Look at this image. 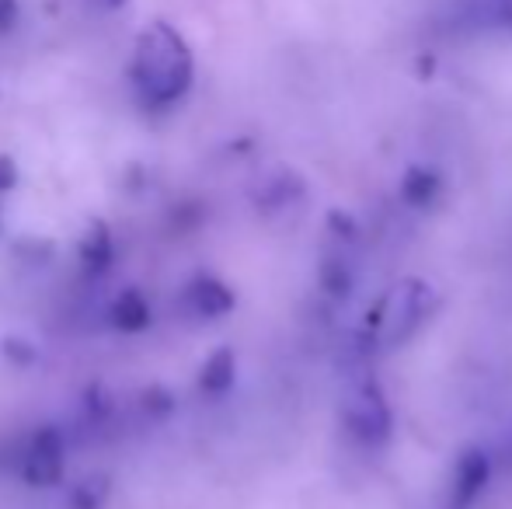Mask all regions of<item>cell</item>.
I'll return each instance as SVG.
<instances>
[{
    "label": "cell",
    "mask_w": 512,
    "mask_h": 509,
    "mask_svg": "<svg viewBox=\"0 0 512 509\" xmlns=\"http://www.w3.org/2000/svg\"><path fill=\"white\" fill-rule=\"evenodd\" d=\"M133 81L150 105H171L192 84V56L182 35L168 25H154L140 39L133 60Z\"/></svg>",
    "instance_id": "obj_1"
},
{
    "label": "cell",
    "mask_w": 512,
    "mask_h": 509,
    "mask_svg": "<svg viewBox=\"0 0 512 509\" xmlns=\"http://www.w3.org/2000/svg\"><path fill=\"white\" fill-rule=\"evenodd\" d=\"M234 377H237V356L230 346H220L213 356L203 363L199 370V391L209 394V398H220L234 387Z\"/></svg>",
    "instance_id": "obj_7"
},
{
    "label": "cell",
    "mask_w": 512,
    "mask_h": 509,
    "mask_svg": "<svg viewBox=\"0 0 512 509\" xmlns=\"http://www.w3.org/2000/svg\"><path fill=\"white\" fill-rule=\"evenodd\" d=\"M171 408H175V401H171V394L164 391V387H150V391H147V412H154V415H168Z\"/></svg>",
    "instance_id": "obj_15"
},
{
    "label": "cell",
    "mask_w": 512,
    "mask_h": 509,
    "mask_svg": "<svg viewBox=\"0 0 512 509\" xmlns=\"http://www.w3.org/2000/svg\"><path fill=\"white\" fill-rule=\"evenodd\" d=\"M14 185V168L7 157H0V189H11Z\"/></svg>",
    "instance_id": "obj_17"
},
{
    "label": "cell",
    "mask_w": 512,
    "mask_h": 509,
    "mask_svg": "<svg viewBox=\"0 0 512 509\" xmlns=\"http://www.w3.org/2000/svg\"><path fill=\"white\" fill-rule=\"evenodd\" d=\"M502 461H506V468H512V429H509L506 443H502Z\"/></svg>",
    "instance_id": "obj_18"
},
{
    "label": "cell",
    "mask_w": 512,
    "mask_h": 509,
    "mask_svg": "<svg viewBox=\"0 0 512 509\" xmlns=\"http://www.w3.org/2000/svg\"><path fill=\"white\" fill-rule=\"evenodd\" d=\"M342 429L356 447L380 450L394 433V415L387 394L373 377H359L342 398Z\"/></svg>",
    "instance_id": "obj_2"
},
{
    "label": "cell",
    "mask_w": 512,
    "mask_h": 509,
    "mask_svg": "<svg viewBox=\"0 0 512 509\" xmlns=\"http://www.w3.org/2000/svg\"><path fill=\"white\" fill-rule=\"evenodd\" d=\"M321 286L331 297H345L352 290V269L342 255H328L321 265Z\"/></svg>",
    "instance_id": "obj_12"
},
{
    "label": "cell",
    "mask_w": 512,
    "mask_h": 509,
    "mask_svg": "<svg viewBox=\"0 0 512 509\" xmlns=\"http://www.w3.org/2000/svg\"><path fill=\"white\" fill-rule=\"evenodd\" d=\"M488 11H492V18L499 21L502 28H509V32H512V0H492V7H488Z\"/></svg>",
    "instance_id": "obj_16"
},
{
    "label": "cell",
    "mask_w": 512,
    "mask_h": 509,
    "mask_svg": "<svg viewBox=\"0 0 512 509\" xmlns=\"http://www.w3.org/2000/svg\"><path fill=\"white\" fill-rule=\"evenodd\" d=\"M108 321H112L119 332H143L150 325V304L140 290H122L119 297L108 304Z\"/></svg>",
    "instance_id": "obj_8"
},
{
    "label": "cell",
    "mask_w": 512,
    "mask_h": 509,
    "mask_svg": "<svg viewBox=\"0 0 512 509\" xmlns=\"http://www.w3.org/2000/svg\"><path fill=\"white\" fill-rule=\"evenodd\" d=\"M182 304L189 314H196V318L203 321H213V318H223V314L234 311V290H230L223 279L216 276H196L189 286H185L182 293Z\"/></svg>",
    "instance_id": "obj_6"
},
{
    "label": "cell",
    "mask_w": 512,
    "mask_h": 509,
    "mask_svg": "<svg viewBox=\"0 0 512 509\" xmlns=\"http://www.w3.org/2000/svg\"><path fill=\"white\" fill-rule=\"evenodd\" d=\"M488 475H492V457L481 447H467L457 457V464H453L446 509H471L481 499V492H485Z\"/></svg>",
    "instance_id": "obj_5"
},
{
    "label": "cell",
    "mask_w": 512,
    "mask_h": 509,
    "mask_svg": "<svg viewBox=\"0 0 512 509\" xmlns=\"http://www.w3.org/2000/svg\"><path fill=\"white\" fill-rule=\"evenodd\" d=\"M63 468H67V450H63V436L60 429L42 426L28 436L25 450H21L18 461V475L25 485L32 489H46V485H56L63 478Z\"/></svg>",
    "instance_id": "obj_4"
},
{
    "label": "cell",
    "mask_w": 512,
    "mask_h": 509,
    "mask_svg": "<svg viewBox=\"0 0 512 509\" xmlns=\"http://www.w3.org/2000/svg\"><path fill=\"white\" fill-rule=\"evenodd\" d=\"M0 349H4V356L11 363H25V367H28V363H35V346H32V342H25V339H4V346H0Z\"/></svg>",
    "instance_id": "obj_14"
},
{
    "label": "cell",
    "mask_w": 512,
    "mask_h": 509,
    "mask_svg": "<svg viewBox=\"0 0 512 509\" xmlns=\"http://www.w3.org/2000/svg\"><path fill=\"white\" fill-rule=\"evenodd\" d=\"M439 189H443V178H439V171L425 168V164H411L405 178H401V199L408 206H415V210H425V206L436 203Z\"/></svg>",
    "instance_id": "obj_9"
},
{
    "label": "cell",
    "mask_w": 512,
    "mask_h": 509,
    "mask_svg": "<svg viewBox=\"0 0 512 509\" xmlns=\"http://www.w3.org/2000/svg\"><path fill=\"white\" fill-rule=\"evenodd\" d=\"M439 307V293L425 279H401L380 307V346H401L429 321Z\"/></svg>",
    "instance_id": "obj_3"
},
{
    "label": "cell",
    "mask_w": 512,
    "mask_h": 509,
    "mask_svg": "<svg viewBox=\"0 0 512 509\" xmlns=\"http://www.w3.org/2000/svg\"><path fill=\"white\" fill-rule=\"evenodd\" d=\"M81 265L88 276H102V272L112 265V234H108L105 224H91V231L81 238Z\"/></svg>",
    "instance_id": "obj_10"
},
{
    "label": "cell",
    "mask_w": 512,
    "mask_h": 509,
    "mask_svg": "<svg viewBox=\"0 0 512 509\" xmlns=\"http://www.w3.org/2000/svg\"><path fill=\"white\" fill-rule=\"evenodd\" d=\"M108 499L105 478H84L74 492H70V509H98Z\"/></svg>",
    "instance_id": "obj_13"
},
{
    "label": "cell",
    "mask_w": 512,
    "mask_h": 509,
    "mask_svg": "<svg viewBox=\"0 0 512 509\" xmlns=\"http://www.w3.org/2000/svg\"><path fill=\"white\" fill-rule=\"evenodd\" d=\"M304 196V182H300V175H293V171H276V175L265 178L262 192H255L258 206H265V210H279V206H290L293 199Z\"/></svg>",
    "instance_id": "obj_11"
}]
</instances>
